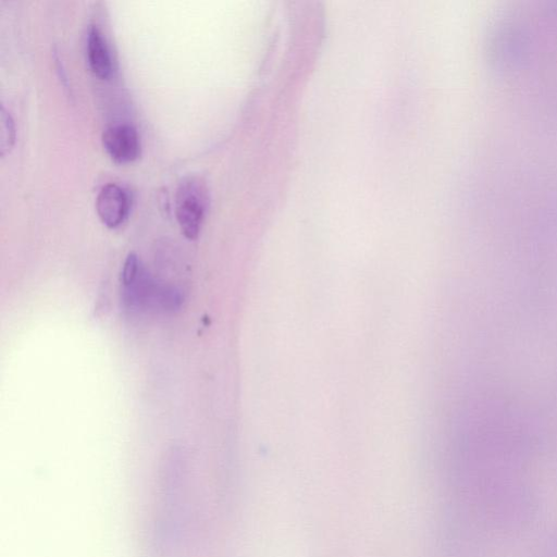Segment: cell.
Listing matches in <instances>:
<instances>
[{
  "label": "cell",
  "mask_w": 557,
  "mask_h": 557,
  "mask_svg": "<svg viewBox=\"0 0 557 557\" xmlns=\"http://www.w3.org/2000/svg\"><path fill=\"white\" fill-rule=\"evenodd\" d=\"M0 154L3 157L12 148L15 139V128L13 119L3 107H1L0 110Z\"/></svg>",
  "instance_id": "8992f818"
},
{
  "label": "cell",
  "mask_w": 557,
  "mask_h": 557,
  "mask_svg": "<svg viewBox=\"0 0 557 557\" xmlns=\"http://www.w3.org/2000/svg\"><path fill=\"white\" fill-rule=\"evenodd\" d=\"M96 210L106 226L115 228L124 222L128 214L129 196L120 185L107 184L97 196Z\"/></svg>",
  "instance_id": "277c9868"
},
{
  "label": "cell",
  "mask_w": 557,
  "mask_h": 557,
  "mask_svg": "<svg viewBox=\"0 0 557 557\" xmlns=\"http://www.w3.org/2000/svg\"><path fill=\"white\" fill-rule=\"evenodd\" d=\"M470 422L466 448L483 517L494 524H520L534 505L529 476L534 444L528 424L498 401L483 403Z\"/></svg>",
  "instance_id": "6da1fadb"
},
{
  "label": "cell",
  "mask_w": 557,
  "mask_h": 557,
  "mask_svg": "<svg viewBox=\"0 0 557 557\" xmlns=\"http://www.w3.org/2000/svg\"><path fill=\"white\" fill-rule=\"evenodd\" d=\"M208 206V189L199 176L184 177L176 188L175 215L182 233L196 239L201 230Z\"/></svg>",
  "instance_id": "7a4b0ae2"
},
{
  "label": "cell",
  "mask_w": 557,
  "mask_h": 557,
  "mask_svg": "<svg viewBox=\"0 0 557 557\" xmlns=\"http://www.w3.org/2000/svg\"><path fill=\"white\" fill-rule=\"evenodd\" d=\"M87 58L90 70L100 78H107L112 72L110 51L101 30L91 25L87 37Z\"/></svg>",
  "instance_id": "5b68a950"
},
{
  "label": "cell",
  "mask_w": 557,
  "mask_h": 557,
  "mask_svg": "<svg viewBox=\"0 0 557 557\" xmlns=\"http://www.w3.org/2000/svg\"><path fill=\"white\" fill-rule=\"evenodd\" d=\"M102 144L110 158L117 163L132 162L140 152L139 136L129 124L108 127L102 134Z\"/></svg>",
  "instance_id": "3957f363"
}]
</instances>
